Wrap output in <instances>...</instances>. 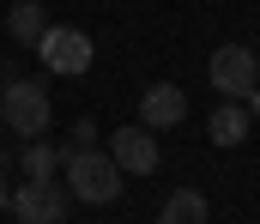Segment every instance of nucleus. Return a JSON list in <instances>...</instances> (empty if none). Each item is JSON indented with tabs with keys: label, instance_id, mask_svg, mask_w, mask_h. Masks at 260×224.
Returning a JSON list of instances; mask_svg holds the SVG:
<instances>
[{
	"label": "nucleus",
	"instance_id": "f257e3e1",
	"mask_svg": "<svg viewBox=\"0 0 260 224\" xmlns=\"http://www.w3.org/2000/svg\"><path fill=\"white\" fill-rule=\"evenodd\" d=\"M61 176H67V194L73 200H85V206H109L115 194H121V164L109 157L103 146H67V164H61Z\"/></svg>",
	"mask_w": 260,
	"mask_h": 224
},
{
	"label": "nucleus",
	"instance_id": "f03ea898",
	"mask_svg": "<svg viewBox=\"0 0 260 224\" xmlns=\"http://www.w3.org/2000/svg\"><path fill=\"white\" fill-rule=\"evenodd\" d=\"M49 121H55L49 85H37V79H18V73H6V79H0V127H12L18 140H43V134H49Z\"/></svg>",
	"mask_w": 260,
	"mask_h": 224
},
{
	"label": "nucleus",
	"instance_id": "7ed1b4c3",
	"mask_svg": "<svg viewBox=\"0 0 260 224\" xmlns=\"http://www.w3.org/2000/svg\"><path fill=\"white\" fill-rule=\"evenodd\" d=\"M37 55H43V67L61 79H79L91 73V61H97V43L79 30V24H49L43 37H37Z\"/></svg>",
	"mask_w": 260,
	"mask_h": 224
},
{
	"label": "nucleus",
	"instance_id": "20e7f679",
	"mask_svg": "<svg viewBox=\"0 0 260 224\" xmlns=\"http://www.w3.org/2000/svg\"><path fill=\"white\" fill-rule=\"evenodd\" d=\"M67 206H73V194H67V182H55V176H49V182H30V176H24V182L6 194V212L18 224H67Z\"/></svg>",
	"mask_w": 260,
	"mask_h": 224
},
{
	"label": "nucleus",
	"instance_id": "39448f33",
	"mask_svg": "<svg viewBox=\"0 0 260 224\" xmlns=\"http://www.w3.org/2000/svg\"><path fill=\"white\" fill-rule=\"evenodd\" d=\"M212 85L224 91V97H248L260 85V55L248 49V43H224V49H212Z\"/></svg>",
	"mask_w": 260,
	"mask_h": 224
},
{
	"label": "nucleus",
	"instance_id": "423d86ee",
	"mask_svg": "<svg viewBox=\"0 0 260 224\" xmlns=\"http://www.w3.org/2000/svg\"><path fill=\"white\" fill-rule=\"evenodd\" d=\"M103 151L121 164V176H157V164H164V151H157V134H151V127H139V121H133V127H115Z\"/></svg>",
	"mask_w": 260,
	"mask_h": 224
},
{
	"label": "nucleus",
	"instance_id": "0eeeda50",
	"mask_svg": "<svg viewBox=\"0 0 260 224\" xmlns=\"http://www.w3.org/2000/svg\"><path fill=\"white\" fill-rule=\"evenodd\" d=\"M188 121V91L182 85H145V97H139V127H151V134H164V127H182Z\"/></svg>",
	"mask_w": 260,
	"mask_h": 224
},
{
	"label": "nucleus",
	"instance_id": "6e6552de",
	"mask_svg": "<svg viewBox=\"0 0 260 224\" xmlns=\"http://www.w3.org/2000/svg\"><path fill=\"white\" fill-rule=\"evenodd\" d=\"M248 127H254V115L242 109V97H224V103L212 109V121H206L212 146H242V140H248Z\"/></svg>",
	"mask_w": 260,
	"mask_h": 224
},
{
	"label": "nucleus",
	"instance_id": "1a4fd4ad",
	"mask_svg": "<svg viewBox=\"0 0 260 224\" xmlns=\"http://www.w3.org/2000/svg\"><path fill=\"white\" fill-rule=\"evenodd\" d=\"M49 30V12L37 6V0H12L6 6V37L12 43H24V49H37V37Z\"/></svg>",
	"mask_w": 260,
	"mask_h": 224
},
{
	"label": "nucleus",
	"instance_id": "9d476101",
	"mask_svg": "<svg viewBox=\"0 0 260 224\" xmlns=\"http://www.w3.org/2000/svg\"><path fill=\"white\" fill-rule=\"evenodd\" d=\"M206 212H212V206H206V194H200V188H176L151 224H206Z\"/></svg>",
	"mask_w": 260,
	"mask_h": 224
},
{
	"label": "nucleus",
	"instance_id": "9b49d317",
	"mask_svg": "<svg viewBox=\"0 0 260 224\" xmlns=\"http://www.w3.org/2000/svg\"><path fill=\"white\" fill-rule=\"evenodd\" d=\"M18 164H24L30 182H49V176L67 164V146H49V134H43V140H24V157H18Z\"/></svg>",
	"mask_w": 260,
	"mask_h": 224
},
{
	"label": "nucleus",
	"instance_id": "f8f14e48",
	"mask_svg": "<svg viewBox=\"0 0 260 224\" xmlns=\"http://www.w3.org/2000/svg\"><path fill=\"white\" fill-rule=\"evenodd\" d=\"M67 146H97V121H85V115H79V121H73V134H67Z\"/></svg>",
	"mask_w": 260,
	"mask_h": 224
},
{
	"label": "nucleus",
	"instance_id": "ddd939ff",
	"mask_svg": "<svg viewBox=\"0 0 260 224\" xmlns=\"http://www.w3.org/2000/svg\"><path fill=\"white\" fill-rule=\"evenodd\" d=\"M6 164H12V157L0 151V212H6V194H12V182H6Z\"/></svg>",
	"mask_w": 260,
	"mask_h": 224
},
{
	"label": "nucleus",
	"instance_id": "4468645a",
	"mask_svg": "<svg viewBox=\"0 0 260 224\" xmlns=\"http://www.w3.org/2000/svg\"><path fill=\"white\" fill-rule=\"evenodd\" d=\"M242 103H248V115H254V121H260V85H254V91H248V97H242Z\"/></svg>",
	"mask_w": 260,
	"mask_h": 224
}]
</instances>
